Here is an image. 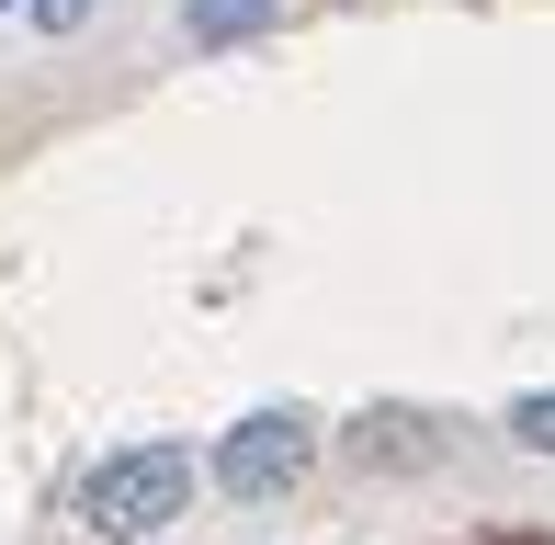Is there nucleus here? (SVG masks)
Masks as SVG:
<instances>
[{"mask_svg":"<svg viewBox=\"0 0 555 545\" xmlns=\"http://www.w3.org/2000/svg\"><path fill=\"white\" fill-rule=\"evenodd\" d=\"M182 500H193V443H125L80 478V523L103 545H147L159 523H182Z\"/></svg>","mask_w":555,"mask_h":545,"instance_id":"obj_1","label":"nucleus"},{"mask_svg":"<svg viewBox=\"0 0 555 545\" xmlns=\"http://www.w3.org/2000/svg\"><path fill=\"white\" fill-rule=\"evenodd\" d=\"M307 466H318V420H307V409H249V420H227V432H216L205 478L227 489V500H284Z\"/></svg>","mask_w":555,"mask_h":545,"instance_id":"obj_2","label":"nucleus"},{"mask_svg":"<svg viewBox=\"0 0 555 545\" xmlns=\"http://www.w3.org/2000/svg\"><path fill=\"white\" fill-rule=\"evenodd\" d=\"M351 455H363V466H431V443H420L409 409H363V420H351Z\"/></svg>","mask_w":555,"mask_h":545,"instance_id":"obj_3","label":"nucleus"},{"mask_svg":"<svg viewBox=\"0 0 555 545\" xmlns=\"http://www.w3.org/2000/svg\"><path fill=\"white\" fill-rule=\"evenodd\" d=\"M272 12H284V0H182V35L193 46H249Z\"/></svg>","mask_w":555,"mask_h":545,"instance_id":"obj_4","label":"nucleus"},{"mask_svg":"<svg viewBox=\"0 0 555 545\" xmlns=\"http://www.w3.org/2000/svg\"><path fill=\"white\" fill-rule=\"evenodd\" d=\"M511 443H521V455H555V386H544V398H511Z\"/></svg>","mask_w":555,"mask_h":545,"instance_id":"obj_5","label":"nucleus"},{"mask_svg":"<svg viewBox=\"0 0 555 545\" xmlns=\"http://www.w3.org/2000/svg\"><path fill=\"white\" fill-rule=\"evenodd\" d=\"M80 12H91V0H35V23H46V35H68Z\"/></svg>","mask_w":555,"mask_h":545,"instance_id":"obj_6","label":"nucleus"},{"mask_svg":"<svg viewBox=\"0 0 555 545\" xmlns=\"http://www.w3.org/2000/svg\"><path fill=\"white\" fill-rule=\"evenodd\" d=\"M0 12H12V0H0Z\"/></svg>","mask_w":555,"mask_h":545,"instance_id":"obj_7","label":"nucleus"}]
</instances>
